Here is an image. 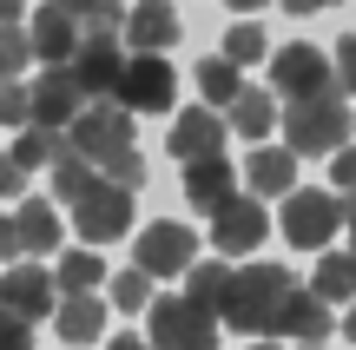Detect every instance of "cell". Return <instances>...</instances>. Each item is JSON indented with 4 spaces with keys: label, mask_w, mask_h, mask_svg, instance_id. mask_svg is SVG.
I'll return each instance as SVG.
<instances>
[{
    "label": "cell",
    "mask_w": 356,
    "mask_h": 350,
    "mask_svg": "<svg viewBox=\"0 0 356 350\" xmlns=\"http://www.w3.org/2000/svg\"><path fill=\"white\" fill-rule=\"evenodd\" d=\"M270 331H277V337H297V344H323V337H330V304H323L317 298V291H284V298H277V311H270Z\"/></svg>",
    "instance_id": "cell-11"
},
{
    "label": "cell",
    "mask_w": 356,
    "mask_h": 350,
    "mask_svg": "<svg viewBox=\"0 0 356 350\" xmlns=\"http://www.w3.org/2000/svg\"><path fill=\"white\" fill-rule=\"evenodd\" d=\"M337 212H343V225H350V245H356V192H337Z\"/></svg>",
    "instance_id": "cell-39"
},
{
    "label": "cell",
    "mask_w": 356,
    "mask_h": 350,
    "mask_svg": "<svg viewBox=\"0 0 356 350\" xmlns=\"http://www.w3.org/2000/svg\"><path fill=\"white\" fill-rule=\"evenodd\" d=\"M231 7H238V13H257V7H264V0H231Z\"/></svg>",
    "instance_id": "cell-43"
},
{
    "label": "cell",
    "mask_w": 356,
    "mask_h": 350,
    "mask_svg": "<svg viewBox=\"0 0 356 350\" xmlns=\"http://www.w3.org/2000/svg\"><path fill=\"white\" fill-rule=\"evenodd\" d=\"M225 106H231V119H225V126H238L244 139H264V132L277 126V106H270V93H251V86H238Z\"/></svg>",
    "instance_id": "cell-22"
},
{
    "label": "cell",
    "mask_w": 356,
    "mask_h": 350,
    "mask_svg": "<svg viewBox=\"0 0 356 350\" xmlns=\"http://www.w3.org/2000/svg\"><path fill=\"white\" fill-rule=\"evenodd\" d=\"M310 291H317L323 304H350V298H356V258L323 251V264H317V278H310Z\"/></svg>",
    "instance_id": "cell-24"
},
{
    "label": "cell",
    "mask_w": 356,
    "mask_h": 350,
    "mask_svg": "<svg viewBox=\"0 0 356 350\" xmlns=\"http://www.w3.org/2000/svg\"><path fill=\"white\" fill-rule=\"evenodd\" d=\"M26 192V166L13 152H0V198H20Z\"/></svg>",
    "instance_id": "cell-36"
},
{
    "label": "cell",
    "mask_w": 356,
    "mask_h": 350,
    "mask_svg": "<svg viewBox=\"0 0 356 350\" xmlns=\"http://www.w3.org/2000/svg\"><path fill=\"white\" fill-rule=\"evenodd\" d=\"M13 238H20L26 258H40V251H60V218H53V205H40V198L20 192V212H13Z\"/></svg>",
    "instance_id": "cell-21"
},
{
    "label": "cell",
    "mask_w": 356,
    "mask_h": 350,
    "mask_svg": "<svg viewBox=\"0 0 356 350\" xmlns=\"http://www.w3.org/2000/svg\"><path fill=\"white\" fill-rule=\"evenodd\" d=\"M291 291V271H277V264H251V271H238L231 278V291H225V324H238V331H270V311H277V298Z\"/></svg>",
    "instance_id": "cell-3"
},
{
    "label": "cell",
    "mask_w": 356,
    "mask_h": 350,
    "mask_svg": "<svg viewBox=\"0 0 356 350\" xmlns=\"http://www.w3.org/2000/svg\"><path fill=\"white\" fill-rule=\"evenodd\" d=\"M106 100H119L126 113H165V106L178 100V73L159 60V53H126Z\"/></svg>",
    "instance_id": "cell-4"
},
{
    "label": "cell",
    "mask_w": 356,
    "mask_h": 350,
    "mask_svg": "<svg viewBox=\"0 0 356 350\" xmlns=\"http://www.w3.org/2000/svg\"><path fill=\"white\" fill-rule=\"evenodd\" d=\"M0 304H7V311H20L26 324H33V317H47V311H53V278L40 271V264L13 258V264H7V278H0Z\"/></svg>",
    "instance_id": "cell-14"
},
{
    "label": "cell",
    "mask_w": 356,
    "mask_h": 350,
    "mask_svg": "<svg viewBox=\"0 0 356 350\" xmlns=\"http://www.w3.org/2000/svg\"><path fill=\"white\" fill-rule=\"evenodd\" d=\"M225 60H238V66H251V60H264V26H251V20H238L225 33Z\"/></svg>",
    "instance_id": "cell-31"
},
{
    "label": "cell",
    "mask_w": 356,
    "mask_h": 350,
    "mask_svg": "<svg viewBox=\"0 0 356 350\" xmlns=\"http://www.w3.org/2000/svg\"><path fill=\"white\" fill-rule=\"evenodd\" d=\"M99 278H106V264H99V251H66V258H60V278H53V285H60V291H92V285H99Z\"/></svg>",
    "instance_id": "cell-28"
},
{
    "label": "cell",
    "mask_w": 356,
    "mask_h": 350,
    "mask_svg": "<svg viewBox=\"0 0 356 350\" xmlns=\"http://www.w3.org/2000/svg\"><path fill=\"white\" fill-rule=\"evenodd\" d=\"M264 232H270V218H264L257 198L225 192V198L211 205V238H218V251H257V245H264Z\"/></svg>",
    "instance_id": "cell-9"
},
{
    "label": "cell",
    "mask_w": 356,
    "mask_h": 350,
    "mask_svg": "<svg viewBox=\"0 0 356 350\" xmlns=\"http://www.w3.org/2000/svg\"><path fill=\"white\" fill-rule=\"evenodd\" d=\"M119 33H126L132 53H165L172 40H178V13H172V0H139V7L119 20Z\"/></svg>",
    "instance_id": "cell-15"
},
{
    "label": "cell",
    "mask_w": 356,
    "mask_h": 350,
    "mask_svg": "<svg viewBox=\"0 0 356 350\" xmlns=\"http://www.w3.org/2000/svg\"><path fill=\"white\" fill-rule=\"evenodd\" d=\"M26 40H33V60H66V53L79 47V26H73V13H66V0H47V7L33 13V26H26Z\"/></svg>",
    "instance_id": "cell-17"
},
{
    "label": "cell",
    "mask_w": 356,
    "mask_h": 350,
    "mask_svg": "<svg viewBox=\"0 0 356 350\" xmlns=\"http://www.w3.org/2000/svg\"><path fill=\"white\" fill-rule=\"evenodd\" d=\"M26 60H33V40L20 33V20H7L0 26V79H20Z\"/></svg>",
    "instance_id": "cell-30"
},
{
    "label": "cell",
    "mask_w": 356,
    "mask_h": 350,
    "mask_svg": "<svg viewBox=\"0 0 356 350\" xmlns=\"http://www.w3.org/2000/svg\"><path fill=\"white\" fill-rule=\"evenodd\" d=\"M79 79H73V66L66 60H47V73L26 86V119H40V126H66V119L79 113Z\"/></svg>",
    "instance_id": "cell-8"
},
{
    "label": "cell",
    "mask_w": 356,
    "mask_h": 350,
    "mask_svg": "<svg viewBox=\"0 0 356 350\" xmlns=\"http://www.w3.org/2000/svg\"><path fill=\"white\" fill-rule=\"evenodd\" d=\"M66 145H73V152H86L106 179H119V185H132V192H139L145 166H139V152H132V113H126L119 100L73 113V119H66Z\"/></svg>",
    "instance_id": "cell-1"
},
{
    "label": "cell",
    "mask_w": 356,
    "mask_h": 350,
    "mask_svg": "<svg viewBox=\"0 0 356 350\" xmlns=\"http://www.w3.org/2000/svg\"><path fill=\"white\" fill-rule=\"evenodd\" d=\"M53 324H60L66 344H92L106 331V304L92 291H66V304H53Z\"/></svg>",
    "instance_id": "cell-20"
},
{
    "label": "cell",
    "mask_w": 356,
    "mask_h": 350,
    "mask_svg": "<svg viewBox=\"0 0 356 350\" xmlns=\"http://www.w3.org/2000/svg\"><path fill=\"white\" fill-rule=\"evenodd\" d=\"M343 225V212H337V192H284V225L277 232L291 238L297 251H323L330 245V232Z\"/></svg>",
    "instance_id": "cell-6"
},
{
    "label": "cell",
    "mask_w": 356,
    "mask_h": 350,
    "mask_svg": "<svg viewBox=\"0 0 356 350\" xmlns=\"http://www.w3.org/2000/svg\"><path fill=\"white\" fill-rule=\"evenodd\" d=\"M330 179H337V192H356V152H343V145H330Z\"/></svg>",
    "instance_id": "cell-35"
},
{
    "label": "cell",
    "mask_w": 356,
    "mask_h": 350,
    "mask_svg": "<svg viewBox=\"0 0 356 350\" xmlns=\"http://www.w3.org/2000/svg\"><path fill=\"white\" fill-rule=\"evenodd\" d=\"M113 304H119V311H145V304H152V271L113 278Z\"/></svg>",
    "instance_id": "cell-32"
},
{
    "label": "cell",
    "mask_w": 356,
    "mask_h": 350,
    "mask_svg": "<svg viewBox=\"0 0 356 350\" xmlns=\"http://www.w3.org/2000/svg\"><path fill=\"white\" fill-rule=\"evenodd\" d=\"M73 212H79V238H86V245H113V238L132 232V185L92 179L86 192L73 198Z\"/></svg>",
    "instance_id": "cell-5"
},
{
    "label": "cell",
    "mask_w": 356,
    "mask_h": 350,
    "mask_svg": "<svg viewBox=\"0 0 356 350\" xmlns=\"http://www.w3.org/2000/svg\"><path fill=\"white\" fill-rule=\"evenodd\" d=\"M284 132H291V152H297V159H323L330 145H343V132H350L343 86H323V93H304V100H291V119H284Z\"/></svg>",
    "instance_id": "cell-2"
},
{
    "label": "cell",
    "mask_w": 356,
    "mask_h": 350,
    "mask_svg": "<svg viewBox=\"0 0 356 350\" xmlns=\"http://www.w3.org/2000/svg\"><path fill=\"white\" fill-rule=\"evenodd\" d=\"M53 152H60V126H40V119H26V126H20V145H13V159L33 172V166H47Z\"/></svg>",
    "instance_id": "cell-27"
},
{
    "label": "cell",
    "mask_w": 356,
    "mask_h": 350,
    "mask_svg": "<svg viewBox=\"0 0 356 350\" xmlns=\"http://www.w3.org/2000/svg\"><path fill=\"white\" fill-rule=\"evenodd\" d=\"M291 13H323V7H337V0H284Z\"/></svg>",
    "instance_id": "cell-40"
},
{
    "label": "cell",
    "mask_w": 356,
    "mask_h": 350,
    "mask_svg": "<svg viewBox=\"0 0 356 350\" xmlns=\"http://www.w3.org/2000/svg\"><path fill=\"white\" fill-rule=\"evenodd\" d=\"M132 258H139V271H152V278H178L191 264V225H145L139 232V245H132Z\"/></svg>",
    "instance_id": "cell-12"
},
{
    "label": "cell",
    "mask_w": 356,
    "mask_h": 350,
    "mask_svg": "<svg viewBox=\"0 0 356 350\" xmlns=\"http://www.w3.org/2000/svg\"><path fill=\"white\" fill-rule=\"evenodd\" d=\"M47 166H53V192H60V198H66V205H73V198H79V192H86V185H92V179H99V166H92V159H86V152H73V145H66V139H60V152H53V159H47Z\"/></svg>",
    "instance_id": "cell-23"
},
{
    "label": "cell",
    "mask_w": 356,
    "mask_h": 350,
    "mask_svg": "<svg viewBox=\"0 0 356 350\" xmlns=\"http://www.w3.org/2000/svg\"><path fill=\"white\" fill-rule=\"evenodd\" d=\"M270 79H277L284 100H304V93L337 86V79H330V60H323L317 47H284V53H277V66H270Z\"/></svg>",
    "instance_id": "cell-13"
},
{
    "label": "cell",
    "mask_w": 356,
    "mask_h": 350,
    "mask_svg": "<svg viewBox=\"0 0 356 350\" xmlns=\"http://www.w3.org/2000/svg\"><path fill=\"white\" fill-rule=\"evenodd\" d=\"M66 13H73L79 40H86V33H119V20H126V0H66Z\"/></svg>",
    "instance_id": "cell-26"
},
{
    "label": "cell",
    "mask_w": 356,
    "mask_h": 350,
    "mask_svg": "<svg viewBox=\"0 0 356 350\" xmlns=\"http://www.w3.org/2000/svg\"><path fill=\"white\" fill-rule=\"evenodd\" d=\"M231 185H238V172L225 166V152H204V159H185V198L198 212H211L218 198L231 192Z\"/></svg>",
    "instance_id": "cell-19"
},
{
    "label": "cell",
    "mask_w": 356,
    "mask_h": 350,
    "mask_svg": "<svg viewBox=\"0 0 356 350\" xmlns=\"http://www.w3.org/2000/svg\"><path fill=\"white\" fill-rule=\"evenodd\" d=\"M119 60H126V47H119V33H86L73 53H66V66H73L79 93H92V100H106L119 79Z\"/></svg>",
    "instance_id": "cell-10"
},
{
    "label": "cell",
    "mask_w": 356,
    "mask_h": 350,
    "mask_svg": "<svg viewBox=\"0 0 356 350\" xmlns=\"http://www.w3.org/2000/svg\"><path fill=\"white\" fill-rule=\"evenodd\" d=\"M198 93L211 106H225L231 93H238V60H225V53H218V60H198Z\"/></svg>",
    "instance_id": "cell-29"
},
{
    "label": "cell",
    "mask_w": 356,
    "mask_h": 350,
    "mask_svg": "<svg viewBox=\"0 0 356 350\" xmlns=\"http://www.w3.org/2000/svg\"><path fill=\"white\" fill-rule=\"evenodd\" d=\"M20 13H26L20 0H0V26H7V20H20Z\"/></svg>",
    "instance_id": "cell-41"
},
{
    "label": "cell",
    "mask_w": 356,
    "mask_h": 350,
    "mask_svg": "<svg viewBox=\"0 0 356 350\" xmlns=\"http://www.w3.org/2000/svg\"><path fill=\"white\" fill-rule=\"evenodd\" d=\"M330 79L343 93H356V33H343V47H337V66H330Z\"/></svg>",
    "instance_id": "cell-34"
},
{
    "label": "cell",
    "mask_w": 356,
    "mask_h": 350,
    "mask_svg": "<svg viewBox=\"0 0 356 350\" xmlns=\"http://www.w3.org/2000/svg\"><path fill=\"white\" fill-rule=\"evenodd\" d=\"M20 258V238H13V218H0V264Z\"/></svg>",
    "instance_id": "cell-38"
},
{
    "label": "cell",
    "mask_w": 356,
    "mask_h": 350,
    "mask_svg": "<svg viewBox=\"0 0 356 350\" xmlns=\"http://www.w3.org/2000/svg\"><path fill=\"white\" fill-rule=\"evenodd\" d=\"M0 126H26V86L0 79Z\"/></svg>",
    "instance_id": "cell-33"
},
{
    "label": "cell",
    "mask_w": 356,
    "mask_h": 350,
    "mask_svg": "<svg viewBox=\"0 0 356 350\" xmlns=\"http://www.w3.org/2000/svg\"><path fill=\"white\" fill-rule=\"evenodd\" d=\"M152 311V344H165V350H211L218 344V311H204V304H191V298H159V304H145Z\"/></svg>",
    "instance_id": "cell-7"
},
{
    "label": "cell",
    "mask_w": 356,
    "mask_h": 350,
    "mask_svg": "<svg viewBox=\"0 0 356 350\" xmlns=\"http://www.w3.org/2000/svg\"><path fill=\"white\" fill-rule=\"evenodd\" d=\"M244 179H251L257 198H284L297 185V152H291V145H257L251 166H244Z\"/></svg>",
    "instance_id": "cell-18"
},
{
    "label": "cell",
    "mask_w": 356,
    "mask_h": 350,
    "mask_svg": "<svg viewBox=\"0 0 356 350\" xmlns=\"http://www.w3.org/2000/svg\"><path fill=\"white\" fill-rule=\"evenodd\" d=\"M225 119H218V113H204V106H191V113L185 119H178V126H172V159H178V166H185V159H204V152H225Z\"/></svg>",
    "instance_id": "cell-16"
},
{
    "label": "cell",
    "mask_w": 356,
    "mask_h": 350,
    "mask_svg": "<svg viewBox=\"0 0 356 350\" xmlns=\"http://www.w3.org/2000/svg\"><path fill=\"white\" fill-rule=\"evenodd\" d=\"M0 350H26V317L0 304Z\"/></svg>",
    "instance_id": "cell-37"
},
{
    "label": "cell",
    "mask_w": 356,
    "mask_h": 350,
    "mask_svg": "<svg viewBox=\"0 0 356 350\" xmlns=\"http://www.w3.org/2000/svg\"><path fill=\"white\" fill-rule=\"evenodd\" d=\"M185 298L191 304H204V311H225V291H231V271L225 264H185Z\"/></svg>",
    "instance_id": "cell-25"
},
{
    "label": "cell",
    "mask_w": 356,
    "mask_h": 350,
    "mask_svg": "<svg viewBox=\"0 0 356 350\" xmlns=\"http://www.w3.org/2000/svg\"><path fill=\"white\" fill-rule=\"evenodd\" d=\"M343 337L356 344V298H350V317H343Z\"/></svg>",
    "instance_id": "cell-42"
}]
</instances>
